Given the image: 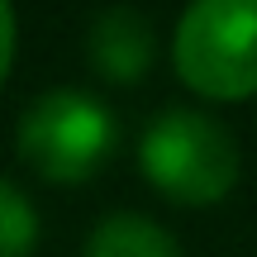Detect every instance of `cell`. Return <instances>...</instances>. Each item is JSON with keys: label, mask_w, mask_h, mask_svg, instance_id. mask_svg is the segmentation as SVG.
Listing matches in <instances>:
<instances>
[{"label": "cell", "mask_w": 257, "mask_h": 257, "mask_svg": "<svg viewBox=\"0 0 257 257\" xmlns=\"http://www.w3.org/2000/svg\"><path fill=\"white\" fill-rule=\"evenodd\" d=\"M38 248V210L10 176H0V257H29Z\"/></svg>", "instance_id": "cell-6"}, {"label": "cell", "mask_w": 257, "mask_h": 257, "mask_svg": "<svg viewBox=\"0 0 257 257\" xmlns=\"http://www.w3.org/2000/svg\"><path fill=\"white\" fill-rule=\"evenodd\" d=\"M172 62L195 95H257V0H191L176 19Z\"/></svg>", "instance_id": "cell-2"}, {"label": "cell", "mask_w": 257, "mask_h": 257, "mask_svg": "<svg viewBox=\"0 0 257 257\" xmlns=\"http://www.w3.org/2000/svg\"><path fill=\"white\" fill-rule=\"evenodd\" d=\"M86 57L105 81L124 86L153 67L157 57V34L148 24V15L138 5H105L91 19V34H86Z\"/></svg>", "instance_id": "cell-4"}, {"label": "cell", "mask_w": 257, "mask_h": 257, "mask_svg": "<svg viewBox=\"0 0 257 257\" xmlns=\"http://www.w3.org/2000/svg\"><path fill=\"white\" fill-rule=\"evenodd\" d=\"M10 62H15V5L0 0V81H5Z\"/></svg>", "instance_id": "cell-7"}, {"label": "cell", "mask_w": 257, "mask_h": 257, "mask_svg": "<svg viewBox=\"0 0 257 257\" xmlns=\"http://www.w3.org/2000/svg\"><path fill=\"white\" fill-rule=\"evenodd\" d=\"M138 162H143V176L176 205L224 200L243 172L238 138L224 128V119L186 105L153 114V124L138 138Z\"/></svg>", "instance_id": "cell-1"}, {"label": "cell", "mask_w": 257, "mask_h": 257, "mask_svg": "<svg viewBox=\"0 0 257 257\" xmlns=\"http://www.w3.org/2000/svg\"><path fill=\"white\" fill-rule=\"evenodd\" d=\"M86 257H181V248L157 219L119 210V214H105L91 229Z\"/></svg>", "instance_id": "cell-5"}, {"label": "cell", "mask_w": 257, "mask_h": 257, "mask_svg": "<svg viewBox=\"0 0 257 257\" xmlns=\"http://www.w3.org/2000/svg\"><path fill=\"white\" fill-rule=\"evenodd\" d=\"M119 143L114 110L76 86H53L34 95L15 124V148L48 181H86L110 162Z\"/></svg>", "instance_id": "cell-3"}]
</instances>
